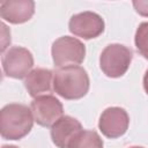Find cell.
<instances>
[{
	"mask_svg": "<svg viewBox=\"0 0 148 148\" xmlns=\"http://www.w3.org/2000/svg\"><path fill=\"white\" fill-rule=\"evenodd\" d=\"M30 109L35 121L43 127L52 126L64 113L61 102L53 95H43L34 98Z\"/></svg>",
	"mask_w": 148,
	"mask_h": 148,
	"instance_id": "6",
	"label": "cell"
},
{
	"mask_svg": "<svg viewBox=\"0 0 148 148\" xmlns=\"http://www.w3.org/2000/svg\"><path fill=\"white\" fill-rule=\"evenodd\" d=\"M34 116L31 109L24 104L10 103L1 109L0 132L6 140H20L32 128Z\"/></svg>",
	"mask_w": 148,
	"mask_h": 148,
	"instance_id": "2",
	"label": "cell"
},
{
	"mask_svg": "<svg viewBox=\"0 0 148 148\" xmlns=\"http://www.w3.org/2000/svg\"><path fill=\"white\" fill-rule=\"evenodd\" d=\"M53 86V72L46 68L32 69L24 80V87L34 98L51 92Z\"/></svg>",
	"mask_w": 148,
	"mask_h": 148,
	"instance_id": "11",
	"label": "cell"
},
{
	"mask_svg": "<svg viewBox=\"0 0 148 148\" xmlns=\"http://www.w3.org/2000/svg\"><path fill=\"white\" fill-rule=\"evenodd\" d=\"M2 148H18V147L13 146V145H5V146H2Z\"/></svg>",
	"mask_w": 148,
	"mask_h": 148,
	"instance_id": "16",
	"label": "cell"
},
{
	"mask_svg": "<svg viewBox=\"0 0 148 148\" xmlns=\"http://www.w3.org/2000/svg\"><path fill=\"white\" fill-rule=\"evenodd\" d=\"M134 43L138 52L148 60V22H142L139 24L135 31Z\"/></svg>",
	"mask_w": 148,
	"mask_h": 148,
	"instance_id": "13",
	"label": "cell"
},
{
	"mask_svg": "<svg viewBox=\"0 0 148 148\" xmlns=\"http://www.w3.org/2000/svg\"><path fill=\"white\" fill-rule=\"evenodd\" d=\"M105 28L104 20L94 12H82L74 14L68 22L69 31L83 39L96 38L103 34Z\"/></svg>",
	"mask_w": 148,
	"mask_h": 148,
	"instance_id": "7",
	"label": "cell"
},
{
	"mask_svg": "<svg viewBox=\"0 0 148 148\" xmlns=\"http://www.w3.org/2000/svg\"><path fill=\"white\" fill-rule=\"evenodd\" d=\"M34 57L31 52L22 46H13L2 56V69L6 76L23 79L31 72Z\"/></svg>",
	"mask_w": 148,
	"mask_h": 148,
	"instance_id": "5",
	"label": "cell"
},
{
	"mask_svg": "<svg viewBox=\"0 0 148 148\" xmlns=\"http://www.w3.org/2000/svg\"><path fill=\"white\" fill-rule=\"evenodd\" d=\"M87 71L77 65L58 68L53 73V90L65 99H80L89 90Z\"/></svg>",
	"mask_w": 148,
	"mask_h": 148,
	"instance_id": "1",
	"label": "cell"
},
{
	"mask_svg": "<svg viewBox=\"0 0 148 148\" xmlns=\"http://www.w3.org/2000/svg\"><path fill=\"white\" fill-rule=\"evenodd\" d=\"M133 7L138 14L148 17V0H134Z\"/></svg>",
	"mask_w": 148,
	"mask_h": 148,
	"instance_id": "14",
	"label": "cell"
},
{
	"mask_svg": "<svg viewBox=\"0 0 148 148\" xmlns=\"http://www.w3.org/2000/svg\"><path fill=\"white\" fill-rule=\"evenodd\" d=\"M130 125V117L125 109L111 106L105 109L98 121V128L102 134L109 139H116L124 135Z\"/></svg>",
	"mask_w": 148,
	"mask_h": 148,
	"instance_id": "8",
	"label": "cell"
},
{
	"mask_svg": "<svg viewBox=\"0 0 148 148\" xmlns=\"http://www.w3.org/2000/svg\"><path fill=\"white\" fill-rule=\"evenodd\" d=\"M35 13V2L31 0H6L0 3V16L2 20L21 24L29 21Z\"/></svg>",
	"mask_w": 148,
	"mask_h": 148,
	"instance_id": "9",
	"label": "cell"
},
{
	"mask_svg": "<svg viewBox=\"0 0 148 148\" xmlns=\"http://www.w3.org/2000/svg\"><path fill=\"white\" fill-rule=\"evenodd\" d=\"M133 59V52L131 49L123 44H110L101 53L99 67L102 72L109 77L123 76Z\"/></svg>",
	"mask_w": 148,
	"mask_h": 148,
	"instance_id": "3",
	"label": "cell"
},
{
	"mask_svg": "<svg viewBox=\"0 0 148 148\" xmlns=\"http://www.w3.org/2000/svg\"><path fill=\"white\" fill-rule=\"evenodd\" d=\"M51 54L53 64L58 68L71 65L79 66L84 60L86 46L75 37L62 36L53 42Z\"/></svg>",
	"mask_w": 148,
	"mask_h": 148,
	"instance_id": "4",
	"label": "cell"
},
{
	"mask_svg": "<svg viewBox=\"0 0 148 148\" xmlns=\"http://www.w3.org/2000/svg\"><path fill=\"white\" fill-rule=\"evenodd\" d=\"M67 148H103V141L95 131H80L69 142Z\"/></svg>",
	"mask_w": 148,
	"mask_h": 148,
	"instance_id": "12",
	"label": "cell"
},
{
	"mask_svg": "<svg viewBox=\"0 0 148 148\" xmlns=\"http://www.w3.org/2000/svg\"><path fill=\"white\" fill-rule=\"evenodd\" d=\"M82 130V125L77 119L62 116L51 126V139L58 148H67L72 139Z\"/></svg>",
	"mask_w": 148,
	"mask_h": 148,
	"instance_id": "10",
	"label": "cell"
},
{
	"mask_svg": "<svg viewBox=\"0 0 148 148\" xmlns=\"http://www.w3.org/2000/svg\"><path fill=\"white\" fill-rule=\"evenodd\" d=\"M143 89L148 95V69L146 71L145 75H143Z\"/></svg>",
	"mask_w": 148,
	"mask_h": 148,
	"instance_id": "15",
	"label": "cell"
},
{
	"mask_svg": "<svg viewBox=\"0 0 148 148\" xmlns=\"http://www.w3.org/2000/svg\"><path fill=\"white\" fill-rule=\"evenodd\" d=\"M130 148H143V147H140V146H132V147H130Z\"/></svg>",
	"mask_w": 148,
	"mask_h": 148,
	"instance_id": "17",
	"label": "cell"
}]
</instances>
